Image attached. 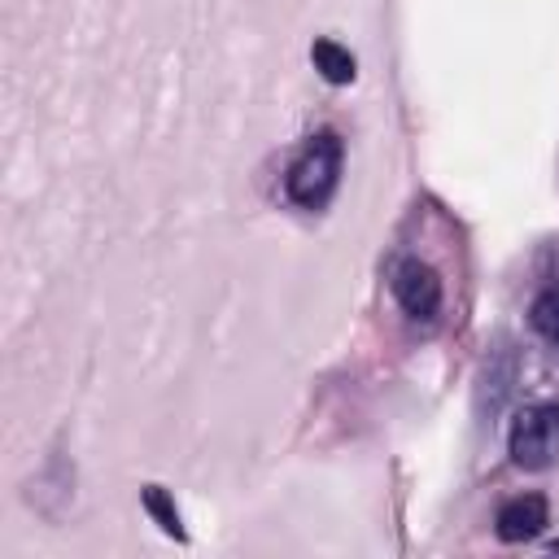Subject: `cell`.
Returning <instances> with one entry per match:
<instances>
[{"label": "cell", "mask_w": 559, "mask_h": 559, "mask_svg": "<svg viewBox=\"0 0 559 559\" xmlns=\"http://www.w3.org/2000/svg\"><path fill=\"white\" fill-rule=\"evenodd\" d=\"M341 157H345V148H341V135H336V131L310 135L306 148L297 153V162H293L288 175H284L288 201L301 205V210H323V205L332 201V192H336Z\"/></svg>", "instance_id": "cell-1"}, {"label": "cell", "mask_w": 559, "mask_h": 559, "mask_svg": "<svg viewBox=\"0 0 559 559\" xmlns=\"http://www.w3.org/2000/svg\"><path fill=\"white\" fill-rule=\"evenodd\" d=\"M511 463L524 472H542L559 463V402H533L511 419L507 432Z\"/></svg>", "instance_id": "cell-2"}, {"label": "cell", "mask_w": 559, "mask_h": 559, "mask_svg": "<svg viewBox=\"0 0 559 559\" xmlns=\"http://www.w3.org/2000/svg\"><path fill=\"white\" fill-rule=\"evenodd\" d=\"M393 297H397V306L411 314V319H437V310H441V275L428 266V262H419V258H406V262H397V271H393Z\"/></svg>", "instance_id": "cell-3"}, {"label": "cell", "mask_w": 559, "mask_h": 559, "mask_svg": "<svg viewBox=\"0 0 559 559\" xmlns=\"http://www.w3.org/2000/svg\"><path fill=\"white\" fill-rule=\"evenodd\" d=\"M493 524H498V537L502 542H533L550 524V507H546L542 493H520V498H511V502L498 507V520Z\"/></svg>", "instance_id": "cell-4"}, {"label": "cell", "mask_w": 559, "mask_h": 559, "mask_svg": "<svg viewBox=\"0 0 559 559\" xmlns=\"http://www.w3.org/2000/svg\"><path fill=\"white\" fill-rule=\"evenodd\" d=\"M310 61H314V70L328 79V83H354V74H358V61H354V52L349 48H341L336 39H314L310 44Z\"/></svg>", "instance_id": "cell-5"}, {"label": "cell", "mask_w": 559, "mask_h": 559, "mask_svg": "<svg viewBox=\"0 0 559 559\" xmlns=\"http://www.w3.org/2000/svg\"><path fill=\"white\" fill-rule=\"evenodd\" d=\"M528 323H533L546 341L559 345V284H550L546 293L533 297V306H528Z\"/></svg>", "instance_id": "cell-6"}, {"label": "cell", "mask_w": 559, "mask_h": 559, "mask_svg": "<svg viewBox=\"0 0 559 559\" xmlns=\"http://www.w3.org/2000/svg\"><path fill=\"white\" fill-rule=\"evenodd\" d=\"M144 507H148V515L162 524V533H170V537H183L179 511H175V502L166 498V489H162V485H148V489H144Z\"/></svg>", "instance_id": "cell-7"}, {"label": "cell", "mask_w": 559, "mask_h": 559, "mask_svg": "<svg viewBox=\"0 0 559 559\" xmlns=\"http://www.w3.org/2000/svg\"><path fill=\"white\" fill-rule=\"evenodd\" d=\"M555 555H559V542H555Z\"/></svg>", "instance_id": "cell-8"}]
</instances>
